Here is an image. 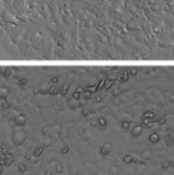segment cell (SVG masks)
<instances>
[{
  "label": "cell",
  "instance_id": "cell-1",
  "mask_svg": "<svg viewBox=\"0 0 174 175\" xmlns=\"http://www.w3.org/2000/svg\"><path fill=\"white\" fill-rule=\"evenodd\" d=\"M1 155V154H0ZM4 156V160H5V167H10L13 162H15V155L11 152V150H10L7 154H5V155H3Z\"/></svg>",
  "mask_w": 174,
  "mask_h": 175
},
{
  "label": "cell",
  "instance_id": "cell-2",
  "mask_svg": "<svg viewBox=\"0 0 174 175\" xmlns=\"http://www.w3.org/2000/svg\"><path fill=\"white\" fill-rule=\"evenodd\" d=\"M18 170H19L22 174L27 173V170H28V164L25 163V162H23V163H19V166H18Z\"/></svg>",
  "mask_w": 174,
  "mask_h": 175
},
{
  "label": "cell",
  "instance_id": "cell-3",
  "mask_svg": "<svg viewBox=\"0 0 174 175\" xmlns=\"http://www.w3.org/2000/svg\"><path fill=\"white\" fill-rule=\"evenodd\" d=\"M61 172H62V166H61V164H58V166H56V168H55V173L60 174Z\"/></svg>",
  "mask_w": 174,
  "mask_h": 175
},
{
  "label": "cell",
  "instance_id": "cell-4",
  "mask_svg": "<svg viewBox=\"0 0 174 175\" xmlns=\"http://www.w3.org/2000/svg\"><path fill=\"white\" fill-rule=\"evenodd\" d=\"M3 170H4V168H3V166H1V164H0V174H1V173H3Z\"/></svg>",
  "mask_w": 174,
  "mask_h": 175
}]
</instances>
